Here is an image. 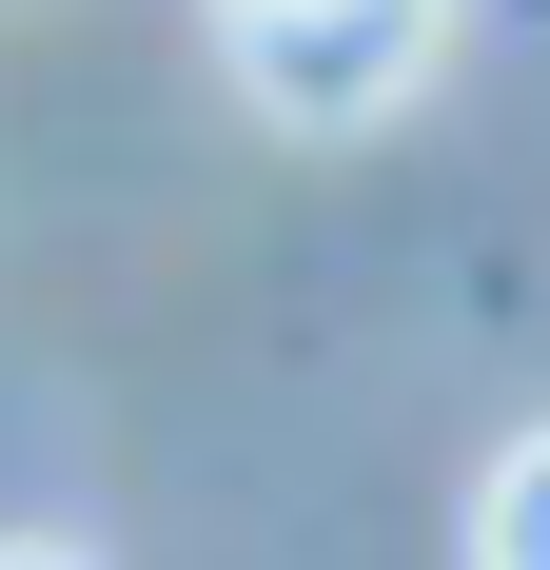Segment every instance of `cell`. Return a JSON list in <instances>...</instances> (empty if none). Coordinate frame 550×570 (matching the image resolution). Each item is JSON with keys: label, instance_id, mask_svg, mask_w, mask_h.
<instances>
[{"label": "cell", "instance_id": "1", "mask_svg": "<svg viewBox=\"0 0 550 570\" xmlns=\"http://www.w3.org/2000/svg\"><path fill=\"white\" fill-rule=\"evenodd\" d=\"M236 59V99L275 118V138H374V118L433 99L452 59V0H197Z\"/></svg>", "mask_w": 550, "mask_h": 570}, {"label": "cell", "instance_id": "2", "mask_svg": "<svg viewBox=\"0 0 550 570\" xmlns=\"http://www.w3.org/2000/svg\"><path fill=\"white\" fill-rule=\"evenodd\" d=\"M472 551H492V570H550V433H511V453H492V492H472Z\"/></svg>", "mask_w": 550, "mask_h": 570}]
</instances>
